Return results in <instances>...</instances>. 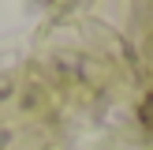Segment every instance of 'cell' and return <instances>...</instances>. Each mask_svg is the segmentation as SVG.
Listing matches in <instances>:
<instances>
[{"mask_svg":"<svg viewBox=\"0 0 153 150\" xmlns=\"http://www.w3.org/2000/svg\"><path fill=\"white\" fill-rule=\"evenodd\" d=\"M138 116H142V124H146L149 131H153V94H146V98H142V105H138Z\"/></svg>","mask_w":153,"mask_h":150,"instance_id":"cell-1","label":"cell"}]
</instances>
